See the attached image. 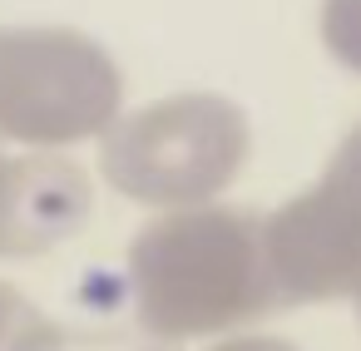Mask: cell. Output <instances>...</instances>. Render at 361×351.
I'll list each match as a JSON object with an SVG mask.
<instances>
[{
	"label": "cell",
	"instance_id": "6da1fadb",
	"mask_svg": "<svg viewBox=\"0 0 361 351\" xmlns=\"http://www.w3.org/2000/svg\"><path fill=\"white\" fill-rule=\"evenodd\" d=\"M134 321L159 341H198L252 326L282 307L267 262V218L243 208L159 213L129 242Z\"/></svg>",
	"mask_w": 361,
	"mask_h": 351
},
{
	"label": "cell",
	"instance_id": "7a4b0ae2",
	"mask_svg": "<svg viewBox=\"0 0 361 351\" xmlns=\"http://www.w3.org/2000/svg\"><path fill=\"white\" fill-rule=\"evenodd\" d=\"M243 159L247 114L203 90L139 104L99 139V173L109 188L164 213L208 208L238 178Z\"/></svg>",
	"mask_w": 361,
	"mask_h": 351
},
{
	"label": "cell",
	"instance_id": "3957f363",
	"mask_svg": "<svg viewBox=\"0 0 361 351\" xmlns=\"http://www.w3.org/2000/svg\"><path fill=\"white\" fill-rule=\"evenodd\" d=\"M124 75L99 40L65 25H0V139L70 149L119 124Z\"/></svg>",
	"mask_w": 361,
	"mask_h": 351
},
{
	"label": "cell",
	"instance_id": "277c9868",
	"mask_svg": "<svg viewBox=\"0 0 361 351\" xmlns=\"http://www.w3.org/2000/svg\"><path fill=\"white\" fill-rule=\"evenodd\" d=\"M267 262L282 302L361 297V124L322 178L267 218Z\"/></svg>",
	"mask_w": 361,
	"mask_h": 351
},
{
	"label": "cell",
	"instance_id": "5b68a950",
	"mask_svg": "<svg viewBox=\"0 0 361 351\" xmlns=\"http://www.w3.org/2000/svg\"><path fill=\"white\" fill-rule=\"evenodd\" d=\"M0 351H60V326L0 282Z\"/></svg>",
	"mask_w": 361,
	"mask_h": 351
},
{
	"label": "cell",
	"instance_id": "8992f818",
	"mask_svg": "<svg viewBox=\"0 0 361 351\" xmlns=\"http://www.w3.org/2000/svg\"><path fill=\"white\" fill-rule=\"evenodd\" d=\"M322 40L346 70L361 75V0H322Z\"/></svg>",
	"mask_w": 361,
	"mask_h": 351
},
{
	"label": "cell",
	"instance_id": "52a82bcc",
	"mask_svg": "<svg viewBox=\"0 0 361 351\" xmlns=\"http://www.w3.org/2000/svg\"><path fill=\"white\" fill-rule=\"evenodd\" d=\"M208 351H297V346H292V341H282V336L243 331V336H228V341H218V346H208Z\"/></svg>",
	"mask_w": 361,
	"mask_h": 351
},
{
	"label": "cell",
	"instance_id": "ba28073f",
	"mask_svg": "<svg viewBox=\"0 0 361 351\" xmlns=\"http://www.w3.org/2000/svg\"><path fill=\"white\" fill-rule=\"evenodd\" d=\"M16 178H20V154H6V149H0V233H6V218H11Z\"/></svg>",
	"mask_w": 361,
	"mask_h": 351
},
{
	"label": "cell",
	"instance_id": "9c48e42d",
	"mask_svg": "<svg viewBox=\"0 0 361 351\" xmlns=\"http://www.w3.org/2000/svg\"><path fill=\"white\" fill-rule=\"evenodd\" d=\"M356 312H361V297H356Z\"/></svg>",
	"mask_w": 361,
	"mask_h": 351
}]
</instances>
